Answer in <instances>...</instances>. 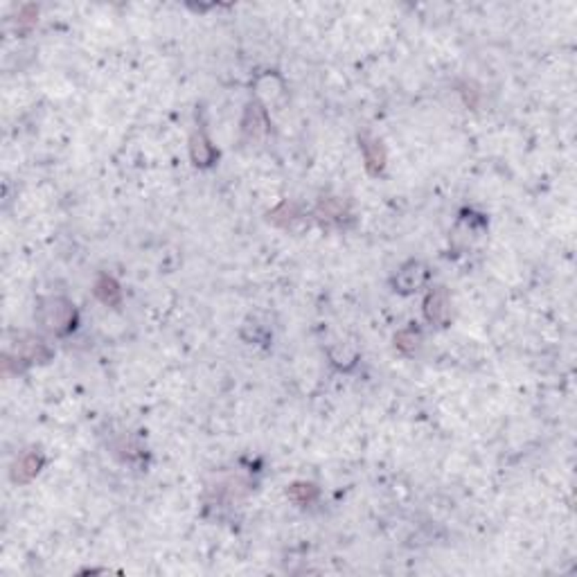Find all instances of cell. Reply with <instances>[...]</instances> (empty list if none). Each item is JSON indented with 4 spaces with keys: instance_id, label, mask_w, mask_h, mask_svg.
I'll list each match as a JSON object with an SVG mask.
<instances>
[{
    "instance_id": "obj_3",
    "label": "cell",
    "mask_w": 577,
    "mask_h": 577,
    "mask_svg": "<svg viewBox=\"0 0 577 577\" xmlns=\"http://www.w3.org/2000/svg\"><path fill=\"white\" fill-rule=\"evenodd\" d=\"M424 314L431 322H444L449 316V298L442 288H435V291L429 293L424 303Z\"/></svg>"
},
{
    "instance_id": "obj_4",
    "label": "cell",
    "mask_w": 577,
    "mask_h": 577,
    "mask_svg": "<svg viewBox=\"0 0 577 577\" xmlns=\"http://www.w3.org/2000/svg\"><path fill=\"white\" fill-rule=\"evenodd\" d=\"M95 296L102 300L104 305H109V307L120 305V300H122L120 284L115 282L113 278H109V275H102V278L95 282Z\"/></svg>"
},
{
    "instance_id": "obj_2",
    "label": "cell",
    "mask_w": 577,
    "mask_h": 577,
    "mask_svg": "<svg viewBox=\"0 0 577 577\" xmlns=\"http://www.w3.org/2000/svg\"><path fill=\"white\" fill-rule=\"evenodd\" d=\"M41 467H43L41 454L28 451V454H23L16 460V463H14V469H11V478H14L16 482H30L41 471Z\"/></svg>"
},
{
    "instance_id": "obj_7",
    "label": "cell",
    "mask_w": 577,
    "mask_h": 577,
    "mask_svg": "<svg viewBox=\"0 0 577 577\" xmlns=\"http://www.w3.org/2000/svg\"><path fill=\"white\" fill-rule=\"evenodd\" d=\"M288 496H291L298 505H307L318 496V490H316V485H311V482H296V485H291V490H288Z\"/></svg>"
},
{
    "instance_id": "obj_1",
    "label": "cell",
    "mask_w": 577,
    "mask_h": 577,
    "mask_svg": "<svg viewBox=\"0 0 577 577\" xmlns=\"http://www.w3.org/2000/svg\"><path fill=\"white\" fill-rule=\"evenodd\" d=\"M43 325L54 334H66L73 327L75 320V309L71 303H66L61 298H50L48 307H43Z\"/></svg>"
},
{
    "instance_id": "obj_5",
    "label": "cell",
    "mask_w": 577,
    "mask_h": 577,
    "mask_svg": "<svg viewBox=\"0 0 577 577\" xmlns=\"http://www.w3.org/2000/svg\"><path fill=\"white\" fill-rule=\"evenodd\" d=\"M361 142H363L361 147H363V154H365V165H368V169H370L372 174H379V171L384 169V163H386V154H384L382 142L370 140V138H363Z\"/></svg>"
},
{
    "instance_id": "obj_6",
    "label": "cell",
    "mask_w": 577,
    "mask_h": 577,
    "mask_svg": "<svg viewBox=\"0 0 577 577\" xmlns=\"http://www.w3.org/2000/svg\"><path fill=\"white\" fill-rule=\"evenodd\" d=\"M192 156L196 165H210V160L214 158V149L203 133H199V138L192 140Z\"/></svg>"
}]
</instances>
